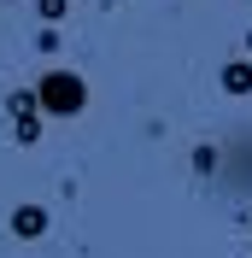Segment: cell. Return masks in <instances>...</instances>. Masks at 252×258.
I'll return each instance as SVG.
<instances>
[{
    "mask_svg": "<svg viewBox=\"0 0 252 258\" xmlns=\"http://www.w3.org/2000/svg\"><path fill=\"white\" fill-rule=\"evenodd\" d=\"M35 100H41L47 117H77V112H88V82H82L77 71H41Z\"/></svg>",
    "mask_w": 252,
    "mask_h": 258,
    "instance_id": "1",
    "label": "cell"
},
{
    "mask_svg": "<svg viewBox=\"0 0 252 258\" xmlns=\"http://www.w3.org/2000/svg\"><path fill=\"white\" fill-rule=\"evenodd\" d=\"M6 117H12V141L18 147H35L41 141V100H35V88H12L6 94Z\"/></svg>",
    "mask_w": 252,
    "mask_h": 258,
    "instance_id": "2",
    "label": "cell"
},
{
    "mask_svg": "<svg viewBox=\"0 0 252 258\" xmlns=\"http://www.w3.org/2000/svg\"><path fill=\"white\" fill-rule=\"evenodd\" d=\"M12 235L18 241H41V235H47V206H30V200L12 206Z\"/></svg>",
    "mask_w": 252,
    "mask_h": 258,
    "instance_id": "3",
    "label": "cell"
},
{
    "mask_svg": "<svg viewBox=\"0 0 252 258\" xmlns=\"http://www.w3.org/2000/svg\"><path fill=\"white\" fill-rule=\"evenodd\" d=\"M223 94H252V64L246 59H229V64H223Z\"/></svg>",
    "mask_w": 252,
    "mask_h": 258,
    "instance_id": "4",
    "label": "cell"
},
{
    "mask_svg": "<svg viewBox=\"0 0 252 258\" xmlns=\"http://www.w3.org/2000/svg\"><path fill=\"white\" fill-rule=\"evenodd\" d=\"M65 6H71V0H35V12L47 18V24H59V18H65Z\"/></svg>",
    "mask_w": 252,
    "mask_h": 258,
    "instance_id": "5",
    "label": "cell"
}]
</instances>
